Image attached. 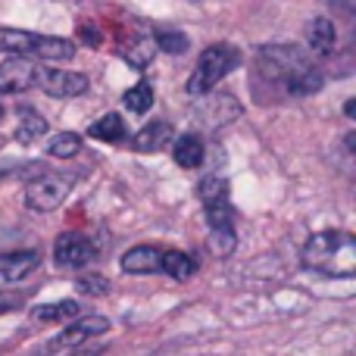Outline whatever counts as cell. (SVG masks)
Segmentation results:
<instances>
[{
  "instance_id": "cell-25",
  "label": "cell",
  "mask_w": 356,
  "mask_h": 356,
  "mask_svg": "<svg viewBox=\"0 0 356 356\" xmlns=\"http://www.w3.org/2000/svg\"><path fill=\"white\" fill-rule=\"evenodd\" d=\"M154 44L160 50H166V54H172V56H178V54H184L188 50V35H181V31H172V29H160L154 35Z\"/></svg>"
},
{
  "instance_id": "cell-3",
  "label": "cell",
  "mask_w": 356,
  "mask_h": 356,
  "mask_svg": "<svg viewBox=\"0 0 356 356\" xmlns=\"http://www.w3.org/2000/svg\"><path fill=\"white\" fill-rule=\"evenodd\" d=\"M203 200V209H207V225H209V250L216 257H232L234 247H238V234H234V209L232 200H228V184L225 178L213 175L203 178L200 188H197Z\"/></svg>"
},
{
  "instance_id": "cell-19",
  "label": "cell",
  "mask_w": 356,
  "mask_h": 356,
  "mask_svg": "<svg viewBox=\"0 0 356 356\" xmlns=\"http://www.w3.org/2000/svg\"><path fill=\"white\" fill-rule=\"evenodd\" d=\"M122 56L131 69H147L156 56V44L154 38H131V44L122 47Z\"/></svg>"
},
{
  "instance_id": "cell-6",
  "label": "cell",
  "mask_w": 356,
  "mask_h": 356,
  "mask_svg": "<svg viewBox=\"0 0 356 356\" xmlns=\"http://www.w3.org/2000/svg\"><path fill=\"white\" fill-rule=\"evenodd\" d=\"M69 194V178L60 175H41L35 181L25 184V203H29L35 213H50L56 209Z\"/></svg>"
},
{
  "instance_id": "cell-21",
  "label": "cell",
  "mask_w": 356,
  "mask_h": 356,
  "mask_svg": "<svg viewBox=\"0 0 356 356\" xmlns=\"http://www.w3.org/2000/svg\"><path fill=\"white\" fill-rule=\"evenodd\" d=\"M72 316H79V303L75 300L44 303V307L35 309V319H41V322H63V319H72Z\"/></svg>"
},
{
  "instance_id": "cell-2",
  "label": "cell",
  "mask_w": 356,
  "mask_h": 356,
  "mask_svg": "<svg viewBox=\"0 0 356 356\" xmlns=\"http://www.w3.org/2000/svg\"><path fill=\"white\" fill-rule=\"evenodd\" d=\"M303 266L328 278H350L356 272V241L350 232H319L303 244Z\"/></svg>"
},
{
  "instance_id": "cell-7",
  "label": "cell",
  "mask_w": 356,
  "mask_h": 356,
  "mask_svg": "<svg viewBox=\"0 0 356 356\" xmlns=\"http://www.w3.org/2000/svg\"><path fill=\"white\" fill-rule=\"evenodd\" d=\"M94 257H97V247L91 244V238H85L79 232L60 234L54 244V259L63 269H85L88 263H94Z\"/></svg>"
},
{
  "instance_id": "cell-30",
  "label": "cell",
  "mask_w": 356,
  "mask_h": 356,
  "mask_svg": "<svg viewBox=\"0 0 356 356\" xmlns=\"http://www.w3.org/2000/svg\"><path fill=\"white\" fill-rule=\"evenodd\" d=\"M72 356H100V350H75Z\"/></svg>"
},
{
  "instance_id": "cell-1",
  "label": "cell",
  "mask_w": 356,
  "mask_h": 356,
  "mask_svg": "<svg viewBox=\"0 0 356 356\" xmlns=\"http://www.w3.org/2000/svg\"><path fill=\"white\" fill-rule=\"evenodd\" d=\"M253 79H263L266 85L291 94V97H309L319 94L325 85V75L307 60L300 47L294 44H272L263 47L257 56V72Z\"/></svg>"
},
{
  "instance_id": "cell-26",
  "label": "cell",
  "mask_w": 356,
  "mask_h": 356,
  "mask_svg": "<svg viewBox=\"0 0 356 356\" xmlns=\"http://www.w3.org/2000/svg\"><path fill=\"white\" fill-rule=\"evenodd\" d=\"M75 288H79L81 294H91V297L110 294V282H106V278H100V275H81Z\"/></svg>"
},
{
  "instance_id": "cell-15",
  "label": "cell",
  "mask_w": 356,
  "mask_h": 356,
  "mask_svg": "<svg viewBox=\"0 0 356 356\" xmlns=\"http://www.w3.org/2000/svg\"><path fill=\"white\" fill-rule=\"evenodd\" d=\"M307 41H309V47H313L319 56H328L334 50V44H338L334 22H332V19H325V16L313 19V22H309V29H307Z\"/></svg>"
},
{
  "instance_id": "cell-14",
  "label": "cell",
  "mask_w": 356,
  "mask_h": 356,
  "mask_svg": "<svg viewBox=\"0 0 356 356\" xmlns=\"http://www.w3.org/2000/svg\"><path fill=\"white\" fill-rule=\"evenodd\" d=\"M160 257L163 250H156L150 244L131 247V250L122 253V272H129V275H150V272L160 269Z\"/></svg>"
},
{
  "instance_id": "cell-27",
  "label": "cell",
  "mask_w": 356,
  "mask_h": 356,
  "mask_svg": "<svg viewBox=\"0 0 356 356\" xmlns=\"http://www.w3.org/2000/svg\"><path fill=\"white\" fill-rule=\"evenodd\" d=\"M79 35H85V41H88V44H100L97 31H94V29H88V25H85V29H79Z\"/></svg>"
},
{
  "instance_id": "cell-9",
  "label": "cell",
  "mask_w": 356,
  "mask_h": 356,
  "mask_svg": "<svg viewBox=\"0 0 356 356\" xmlns=\"http://www.w3.org/2000/svg\"><path fill=\"white\" fill-rule=\"evenodd\" d=\"M38 81L50 97H79L88 91V75L66 72V69H44L38 72Z\"/></svg>"
},
{
  "instance_id": "cell-13",
  "label": "cell",
  "mask_w": 356,
  "mask_h": 356,
  "mask_svg": "<svg viewBox=\"0 0 356 356\" xmlns=\"http://www.w3.org/2000/svg\"><path fill=\"white\" fill-rule=\"evenodd\" d=\"M172 138H175V131L169 122H150L131 138V147H135L138 154H160Z\"/></svg>"
},
{
  "instance_id": "cell-5",
  "label": "cell",
  "mask_w": 356,
  "mask_h": 356,
  "mask_svg": "<svg viewBox=\"0 0 356 356\" xmlns=\"http://www.w3.org/2000/svg\"><path fill=\"white\" fill-rule=\"evenodd\" d=\"M200 97L203 100L194 106V122L200 125V129H207V131L222 129V125L234 122V119L241 116V104L232 97V94L207 91V94H200Z\"/></svg>"
},
{
  "instance_id": "cell-29",
  "label": "cell",
  "mask_w": 356,
  "mask_h": 356,
  "mask_svg": "<svg viewBox=\"0 0 356 356\" xmlns=\"http://www.w3.org/2000/svg\"><path fill=\"white\" fill-rule=\"evenodd\" d=\"M13 303H16V300H13V297H6V294H0V309H3V307H13Z\"/></svg>"
},
{
  "instance_id": "cell-20",
  "label": "cell",
  "mask_w": 356,
  "mask_h": 356,
  "mask_svg": "<svg viewBox=\"0 0 356 356\" xmlns=\"http://www.w3.org/2000/svg\"><path fill=\"white\" fill-rule=\"evenodd\" d=\"M44 131H47V119L35 110H22L19 125H16V141L29 144V141H35V138H41Z\"/></svg>"
},
{
  "instance_id": "cell-8",
  "label": "cell",
  "mask_w": 356,
  "mask_h": 356,
  "mask_svg": "<svg viewBox=\"0 0 356 356\" xmlns=\"http://www.w3.org/2000/svg\"><path fill=\"white\" fill-rule=\"evenodd\" d=\"M38 85V66L25 54H13L0 63V94H22Z\"/></svg>"
},
{
  "instance_id": "cell-4",
  "label": "cell",
  "mask_w": 356,
  "mask_h": 356,
  "mask_svg": "<svg viewBox=\"0 0 356 356\" xmlns=\"http://www.w3.org/2000/svg\"><path fill=\"white\" fill-rule=\"evenodd\" d=\"M238 63H241L238 47H232V44H213V47H207L200 54V60H197L184 91H188L191 97H200V94L213 91L232 69H238Z\"/></svg>"
},
{
  "instance_id": "cell-23",
  "label": "cell",
  "mask_w": 356,
  "mask_h": 356,
  "mask_svg": "<svg viewBox=\"0 0 356 356\" xmlns=\"http://www.w3.org/2000/svg\"><path fill=\"white\" fill-rule=\"evenodd\" d=\"M122 104H125V110H131V113H150V106H154V88H150L147 81H138L122 97Z\"/></svg>"
},
{
  "instance_id": "cell-22",
  "label": "cell",
  "mask_w": 356,
  "mask_h": 356,
  "mask_svg": "<svg viewBox=\"0 0 356 356\" xmlns=\"http://www.w3.org/2000/svg\"><path fill=\"white\" fill-rule=\"evenodd\" d=\"M31 31H19V29H0V50L3 54H25L29 56L31 47Z\"/></svg>"
},
{
  "instance_id": "cell-31",
  "label": "cell",
  "mask_w": 356,
  "mask_h": 356,
  "mask_svg": "<svg viewBox=\"0 0 356 356\" xmlns=\"http://www.w3.org/2000/svg\"><path fill=\"white\" fill-rule=\"evenodd\" d=\"M0 116H3V106H0Z\"/></svg>"
},
{
  "instance_id": "cell-18",
  "label": "cell",
  "mask_w": 356,
  "mask_h": 356,
  "mask_svg": "<svg viewBox=\"0 0 356 356\" xmlns=\"http://www.w3.org/2000/svg\"><path fill=\"white\" fill-rule=\"evenodd\" d=\"M172 156H175V163L181 169H197L203 163V141L197 135H181L175 141Z\"/></svg>"
},
{
  "instance_id": "cell-17",
  "label": "cell",
  "mask_w": 356,
  "mask_h": 356,
  "mask_svg": "<svg viewBox=\"0 0 356 356\" xmlns=\"http://www.w3.org/2000/svg\"><path fill=\"white\" fill-rule=\"evenodd\" d=\"M160 269L166 272L169 278H175V282H188V278L197 272V263L188 257V253H181V250H163Z\"/></svg>"
},
{
  "instance_id": "cell-28",
  "label": "cell",
  "mask_w": 356,
  "mask_h": 356,
  "mask_svg": "<svg viewBox=\"0 0 356 356\" xmlns=\"http://www.w3.org/2000/svg\"><path fill=\"white\" fill-rule=\"evenodd\" d=\"M344 116H347V119L356 116V100H347V104H344Z\"/></svg>"
},
{
  "instance_id": "cell-24",
  "label": "cell",
  "mask_w": 356,
  "mask_h": 356,
  "mask_svg": "<svg viewBox=\"0 0 356 356\" xmlns=\"http://www.w3.org/2000/svg\"><path fill=\"white\" fill-rule=\"evenodd\" d=\"M79 150H81V138L72 135V131H60V135L47 144V154L56 156V160H72Z\"/></svg>"
},
{
  "instance_id": "cell-12",
  "label": "cell",
  "mask_w": 356,
  "mask_h": 356,
  "mask_svg": "<svg viewBox=\"0 0 356 356\" xmlns=\"http://www.w3.org/2000/svg\"><path fill=\"white\" fill-rule=\"evenodd\" d=\"M41 257L38 250H13V253H0V278L3 282H22L31 272L38 269Z\"/></svg>"
},
{
  "instance_id": "cell-16",
  "label": "cell",
  "mask_w": 356,
  "mask_h": 356,
  "mask_svg": "<svg viewBox=\"0 0 356 356\" xmlns=\"http://www.w3.org/2000/svg\"><path fill=\"white\" fill-rule=\"evenodd\" d=\"M88 138H97V141L116 144V141H122V138H129V131H125V122H122V116H119V113H106V116H100L97 122H91Z\"/></svg>"
},
{
  "instance_id": "cell-11",
  "label": "cell",
  "mask_w": 356,
  "mask_h": 356,
  "mask_svg": "<svg viewBox=\"0 0 356 356\" xmlns=\"http://www.w3.org/2000/svg\"><path fill=\"white\" fill-rule=\"evenodd\" d=\"M29 56H38L44 63H66L75 56V44L66 38H54V35H35L31 38Z\"/></svg>"
},
{
  "instance_id": "cell-10",
  "label": "cell",
  "mask_w": 356,
  "mask_h": 356,
  "mask_svg": "<svg viewBox=\"0 0 356 356\" xmlns=\"http://www.w3.org/2000/svg\"><path fill=\"white\" fill-rule=\"evenodd\" d=\"M106 332H110V319H104V316H79V319L54 341V350L85 344L88 338H100V334H106Z\"/></svg>"
}]
</instances>
